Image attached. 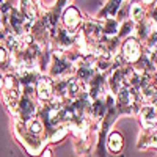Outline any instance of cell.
I'll list each match as a JSON object with an SVG mask.
<instances>
[{
  "label": "cell",
  "mask_w": 157,
  "mask_h": 157,
  "mask_svg": "<svg viewBox=\"0 0 157 157\" xmlns=\"http://www.w3.org/2000/svg\"><path fill=\"white\" fill-rule=\"evenodd\" d=\"M82 22H83V19H82L80 13H78V10L75 6H68L66 11H64L63 16H61L63 29H66L71 33H75L78 30V27H82Z\"/></svg>",
  "instance_id": "cell-1"
},
{
  "label": "cell",
  "mask_w": 157,
  "mask_h": 157,
  "mask_svg": "<svg viewBox=\"0 0 157 157\" xmlns=\"http://www.w3.org/2000/svg\"><path fill=\"white\" fill-rule=\"evenodd\" d=\"M123 57L127 60V61H135L138 57H140V44L137 39L130 38L124 43L123 46Z\"/></svg>",
  "instance_id": "cell-2"
},
{
  "label": "cell",
  "mask_w": 157,
  "mask_h": 157,
  "mask_svg": "<svg viewBox=\"0 0 157 157\" xmlns=\"http://www.w3.org/2000/svg\"><path fill=\"white\" fill-rule=\"evenodd\" d=\"M109 148L113 151V152H118L121 148H123V137L118 134V132H113L109 138Z\"/></svg>",
  "instance_id": "cell-3"
},
{
  "label": "cell",
  "mask_w": 157,
  "mask_h": 157,
  "mask_svg": "<svg viewBox=\"0 0 157 157\" xmlns=\"http://www.w3.org/2000/svg\"><path fill=\"white\" fill-rule=\"evenodd\" d=\"M50 96V86L47 83V80H39L38 82V98L46 101Z\"/></svg>",
  "instance_id": "cell-4"
},
{
  "label": "cell",
  "mask_w": 157,
  "mask_h": 157,
  "mask_svg": "<svg viewBox=\"0 0 157 157\" xmlns=\"http://www.w3.org/2000/svg\"><path fill=\"white\" fill-rule=\"evenodd\" d=\"M27 126H29V130H30L32 134H39V132H41V129H43L41 127V123H39L38 120H30Z\"/></svg>",
  "instance_id": "cell-5"
},
{
  "label": "cell",
  "mask_w": 157,
  "mask_h": 157,
  "mask_svg": "<svg viewBox=\"0 0 157 157\" xmlns=\"http://www.w3.org/2000/svg\"><path fill=\"white\" fill-rule=\"evenodd\" d=\"M6 57H8V55H6V49L0 46V63L6 61Z\"/></svg>",
  "instance_id": "cell-6"
},
{
  "label": "cell",
  "mask_w": 157,
  "mask_h": 157,
  "mask_svg": "<svg viewBox=\"0 0 157 157\" xmlns=\"http://www.w3.org/2000/svg\"><path fill=\"white\" fill-rule=\"evenodd\" d=\"M43 157H52V152H50L49 149H46V151H44V155H43Z\"/></svg>",
  "instance_id": "cell-7"
},
{
  "label": "cell",
  "mask_w": 157,
  "mask_h": 157,
  "mask_svg": "<svg viewBox=\"0 0 157 157\" xmlns=\"http://www.w3.org/2000/svg\"><path fill=\"white\" fill-rule=\"evenodd\" d=\"M0 88H3V78H2V75H0Z\"/></svg>",
  "instance_id": "cell-8"
}]
</instances>
